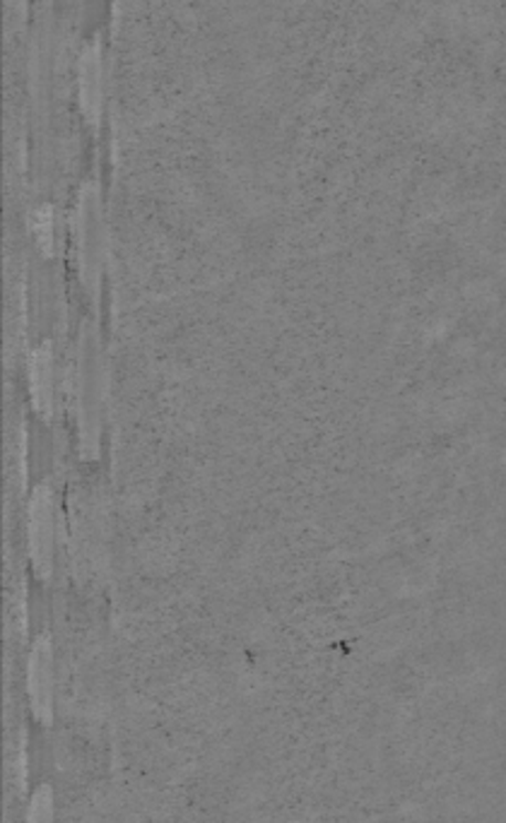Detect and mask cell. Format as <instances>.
<instances>
[{
  "label": "cell",
  "mask_w": 506,
  "mask_h": 823,
  "mask_svg": "<svg viewBox=\"0 0 506 823\" xmlns=\"http://www.w3.org/2000/svg\"><path fill=\"white\" fill-rule=\"evenodd\" d=\"M30 696L32 708L42 720H49L51 708V651L49 643L42 639L30 657Z\"/></svg>",
  "instance_id": "7a4b0ae2"
},
{
  "label": "cell",
  "mask_w": 506,
  "mask_h": 823,
  "mask_svg": "<svg viewBox=\"0 0 506 823\" xmlns=\"http://www.w3.org/2000/svg\"><path fill=\"white\" fill-rule=\"evenodd\" d=\"M30 388L32 402L39 414L49 416L53 404V369H51V352L49 347L36 349L30 361Z\"/></svg>",
  "instance_id": "3957f363"
},
{
  "label": "cell",
  "mask_w": 506,
  "mask_h": 823,
  "mask_svg": "<svg viewBox=\"0 0 506 823\" xmlns=\"http://www.w3.org/2000/svg\"><path fill=\"white\" fill-rule=\"evenodd\" d=\"M30 823H51V792L39 790V794L32 802Z\"/></svg>",
  "instance_id": "5b68a950"
},
{
  "label": "cell",
  "mask_w": 506,
  "mask_h": 823,
  "mask_svg": "<svg viewBox=\"0 0 506 823\" xmlns=\"http://www.w3.org/2000/svg\"><path fill=\"white\" fill-rule=\"evenodd\" d=\"M32 234L46 255L53 253V214L49 208H39L32 214Z\"/></svg>",
  "instance_id": "277c9868"
},
{
  "label": "cell",
  "mask_w": 506,
  "mask_h": 823,
  "mask_svg": "<svg viewBox=\"0 0 506 823\" xmlns=\"http://www.w3.org/2000/svg\"><path fill=\"white\" fill-rule=\"evenodd\" d=\"M30 551L32 563L39 576L51 573V551H53V516H51V494L39 487L32 508H30Z\"/></svg>",
  "instance_id": "6da1fadb"
}]
</instances>
